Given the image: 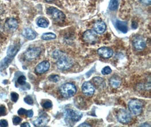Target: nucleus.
I'll return each instance as SVG.
<instances>
[{"label": "nucleus", "instance_id": "nucleus-4", "mask_svg": "<svg viewBox=\"0 0 151 127\" xmlns=\"http://www.w3.org/2000/svg\"><path fill=\"white\" fill-rule=\"evenodd\" d=\"M48 14L55 22H63L66 18L65 15L56 7H49L47 10Z\"/></svg>", "mask_w": 151, "mask_h": 127}, {"label": "nucleus", "instance_id": "nucleus-31", "mask_svg": "<svg viewBox=\"0 0 151 127\" xmlns=\"http://www.w3.org/2000/svg\"><path fill=\"white\" fill-rule=\"evenodd\" d=\"M21 121H22V119L18 116H15L13 119V124L15 126L18 125L21 122Z\"/></svg>", "mask_w": 151, "mask_h": 127}, {"label": "nucleus", "instance_id": "nucleus-21", "mask_svg": "<svg viewBox=\"0 0 151 127\" xmlns=\"http://www.w3.org/2000/svg\"><path fill=\"white\" fill-rule=\"evenodd\" d=\"M12 59L10 57H6L4 58L0 63V71L5 69L9 65L10 63L11 62Z\"/></svg>", "mask_w": 151, "mask_h": 127}, {"label": "nucleus", "instance_id": "nucleus-32", "mask_svg": "<svg viewBox=\"0 0 151 127\" xmlns=\"http://www.w3.org/2000/svg\"><path fill=\"white\" fill-rule=\"evenodd\" d=\"M6 110L4 106H0V116L6 115Z\"/></svg>", "mask_w": 151, "mask_h": 127}, {"label": "nucleus", "instance_id": "nucleus-15", "mask_svg": "<svg viewBox=\"0 0 151 127\" xmlns=\"http://www.w3.org/2000/svg\"><path fill=\"white\" fill-rule=\"evenodd\" d=\"M19 49H20V45L18 43L10 45L9 47L8 50L7 51V54L8 57H10L11 58H13L19 52Z\"/></svg>", "mask_w": 151, "mask_h": 127}, {"label": "nucleus", "instance_id": "nucleus-10", "mask_svg": "<svg viewBox=\"0 0 151 127\" xmlns=\"http://www.w3.org/2000/svg\"><path fill=\"white\" fill-rule=\"evenodd\" d=\"M82 91L85 95L92 96L94 94V86L90 82H85L82 85Z\"/></svg>", "mask_w": 151, "mask_h": 127}, {"label": "nucleus", "instance_id": "nucleus-25", "mask_svg": "<svg viewBox=\"0 0 151 127\" xmlns=\"http://www.w3.org/2000/svg\"><path fill=\"white\" fill-rule=\"evenodd\" d=\"M26 78L24 76H23V75L20 76L17 80L18 83L19 85H24L26 84Z\"/></svg>", "mask_w": 151, "mask_h": 127}, {"label": "nucleus", "instance_id": "nucleus-5", "mask_svg": "<svg viewBox=\"0 0 151 127\" xmlns=\"http://www.w3.org/2000/svg\"><path fill=\"white\" fill-rule=\"evenodd\" d=\"M63 115L66 119L74 122L79 121L82 117V114L81 112L71 109H66L65 110Z\"/></svg>", "mask_w": 151, "mask_h": 127}, {"label": "nucleus", "instance_id": "nucleus-38", "mask_svg": "<svg viewBox=\"0 0 151 127\" xmlns=\"http://www.w3.org/2000/svg\"><path fill=\"white\" fill-rule=\"evenodd\" d=\"M132 28L136 29V28H137V27H138V24H137V23H136L135 22H133L132 23Z\"/></svg>", "mask_w": 151, "mask_h": 127}, {"label": "nucleus", "instance_id": "nucleus-30", "mask_svg": "<svg viewBox=\"0 0 151 127\" xmlns=\"http://www.w3.org/2000/svg\"><path fill=\"white\" fill-rule=\"evenodd\" d=\"M42 106L44 109H51L52 107V103L49 101H46L43 103Z\"/></svg>", "mask_w": 151, "mask_h": 127}, {"label": "nucleus", "instance_id": "nucleus-28", "mask_svg": "<svg viewBox=\"0 0 151 127\" xmlns=\"http://www.w3.org/2000/svg\"><path fill=\"white\" fill-rule=\"evenodd\" d=\"M49 80L51 81L54 82V83H57V81L59 80V77L58 75H51L49 77Z\"/></svg>", "mask_w": 151, "mask_h": 127}, {"label": "nucleus", "instance_id": "nucleus-36", "mask_svg": "<svg viewBox=\"0 0 151 127\" xmlns=\"http://www.w3.org/2000/svg\"><path fill=\"white\" fill-rule=\"evenodd\" d=\"M140 2L145 5H151V0H140Z\"/></svg>", "mask_w": 151, "mask_h": 127}, {"label": "nucleus", "instance_id": "nucleus-6", "mask_svg": "<svg viewBox=\"0 0 151 127\" xmlns=\"http://www.w3.org/2000/svg\"><path fill=\"white\" fill-rule=\"evenodd\" d=\"M83 38L86 43L90 45H94L98 40V36L94 30H89L84 32L83 35Z\"/></svg>", "mask_w": 151, "mask_h": 127}, {"label": "nucleus", "instance_id": "nucleus-23", "mask_svg": "<svg viewBox=\"0 0 151 127\" xmlns=\"http://www.w3.org/2000/svg\"><path fill=\"white\" fill-rule=\"evenodd\" d=\"M38 26L41 28H47L49 25L48 21L45 18H40L37 22Z\"/></svg>", "mask_w": 151, "mask_h": 127}, {"label": "nucleus", "instance_id": "nucleus-18", "mask_svg": "<svg viewBox=\"0 0 151 127\" xmlns=\"http://www.w3.org/2000/svg\"><path fill=\"white\" fill-rule=\"evenodd\" d=\"M93 81L97 88L99 89H103L106 86L104 80L100 77H94L93 79Z\"/></svg>", "mask_w": 151, "mask_h": 127}, {"label": "nucleus", "instance_id": "nucleus-22", "mask_svg": "<svg viewBox=\"0 0 151 127\" xmlns=\"http://www.w3.org/2000/svg\"><path fill=\"white\" fill-rule=\"evenodd\" d=\"M56 38V35L55 34L51 32L45 33L41 36V38L44 40H51L55 39Z\"/></svg>", "mask_w": 151, "mask_h": 127}, {"label": "nucleus", "instance_id": "nucleus-12", "mask_svg": "<svg viewBox=\"0 0 151 127\" xmlns=\"http://www.w3.org/2000/svg\"><path fill=\"white\" fill-rule=\"evenodd\" d=\"M97 53L100 56L104 58H109L112 56L113 50L108 47H102L98 49Z\"/></svg>", "mask_w": 151, "mask_h": 127}, {"label": "nucleus", "instance_id": "nucleus-16", "mask_svg": "<svg viewBox=\"0 0 151 127\" xmlns=\"http://www.w3.org/2000/svg\"><path fill=\"white\" fill-rule=\"evenodd\" d=\"M5 26L8 29L13 31L17 29L18 27V23L16 19L9 18L6 21Z\"/></svg>", "mask_w": 151, "mask_h": 127}, {"label": "nucleus", "instance_id": "nucleus-33", "mask_svg": "<svg viewBox=\"0 0 151 127\" xmlns=\"http://www.w3.org/2000/svg\"><path fill=\"white\" fill-rule=\"evenodd\" d=\"M0 126L2 127H7L8 126V123L7 120L5 119H2L0 120Z\"/></svg>", "mask_w": 151, "mask_h": 127}, {"label": "nucleus", "instance_id": "nucleus-11", "mask_svg": "<svg viewBox=\"0 0 151 127\" xmlns=\"http://www.w3.org/2000/svg\"><path fill=\"white\" fill-rule=\"evenodd\" d=\"M50 67V63L48 61L45 60L39 63L35 68V72L38 74H42L48 71Z\"/></svg>", "mask_w": 151, "mask_h": 127}, {"label": "nucleus", "instance_id": "nucleus-41", "mask_svg": "<svg viewBox=\"0 0 151 127\" xmlns=\"http://www.w3.org/2000/svg\"><path fill=\"white\" fill-rule=\"evenodd\" d=\"M2 27H1V26L0 25V32L2 31Z\"/></svg>", "mask_w": 151, "mask_h": 127}, {"label": "nucleus", "instance_id": "nucleus-26", "mask_svg": "<svg viewBox=\"0 0 151 127\" xmlns=\"http://www.w3.org/2000/svg\"><path fill=\"white\" fill-rule=\"evenodd\" d=\"M24 102H25L26 103H27V104H28V105H33V103H34V100H33L32 98L30 95H27V96H26V97L24 98Z\"/></svg>", "mask_w": 151, "mask_h": 127}, {"label": "nucleus", "instance_id": "nucleus-13", "mask_svg": "<svg viewBox=\"0 0 151 127\" xmlns=\"http://www.w3.org/2000/svg\"><path fill=\"white\" fill-rule=\"evenodd\" d=\"M106 24L101 20L97 21L94 24V31L98 34H103L106 30Z\"/></svg>", "mask_w": 151, "mask_h": 127}, {"label": "nucleus", "instance_id": "nucleus-40", "mask_svg": "<svg viewBox=\"0 0 151 127\" xmlns=\"http://www.w3.org/2000/svg\"><path fill=\"white\" fill-rule=\"evenodd\" d=\"M46 1H48V2H52V1H53V0H45Z\"/></svg>", "mask_w": 151, "mask_h": 127}, {"label": "nucleus", "instance_id": "nucleus-3", "mask_svg": "<svg viewBox=\"0 0 151 127\" xmlns=\"http://www.w3.org/2000/svg\"><path fill=\"white\" fill-rule=\"evenodd\" d=\"M128 107L131 114L135 116H138L142 112L143 104L139 99H131L129 102Z\"/></svg>", "mask_w": 151, "mask_h": 127}, {"label": "nucleus", "instance_id": "nucleus-1", "mask_svg": "<svg viewBox=\"0 0 151 127\" xmlns=\"http://www.w3.org/2000/svg\"><path fill=\"white\" fill-rule=\"evenodd\" d=\"M52 56L53 58L57 60L56 65L59 70H67L71 69L74 65L72 59L59 50H56L53 53Z\"/></svg>", "mask_w": 151, "mask_h": 127}, {"label": "nucleus", "instance_id": "nucleus-37", "mask_svg": "<svg viewBox=\"0 0 151 127\" xmlns=\"http://www.w3.org/2000/svg\"><path fill=\"white\" fill-rule=\"evenodd\" d=\"M79 127H91V125L89 124H87V123H82L81 124H80L79 126Z\"/></svg>", "mask_w": 151, "mask_h": 127}, {"label": "nucleus", "instance_id": "nucleus-17", "mask_svg": "<svg viewBox=\"0 0 151 127\" xmlns=\"http://www.w3.org/2000/svg\"><path fill=\"white\" fill-rule=\"evenodd\" d=\"M23 36L28 40H34L36 37L35 32L30 28H26L23 30L22 32Z\"/></svg>", "mask_w": 151, "mask_h": 127}, {"label": "nucleus", "instance_id": "nucleus-2", "mask_svg": "<svg viewBox=\"0 0 151 127\" xmlns=\"http://www.w3.org/2000/svg\"><path fill=\"white\" fill-rule=\"evenodd\" d=\"M76 92V88L74 84L70 83L64 84L60 88V93L65 98H71Z\"/></svg>", "mask_w": 151, "mask_h": 127}, {"label": "nucleus", "instance_id": "nucleus-27", "mask_svg": "<svg viewBox=\"0 0 151 127\" xmlns=\"http://www.w3.org/2000/svg\"><path fill=\"white\" fill-rule=\"evenodd\" d=\"M112 73V70L109 67V66H107L105 67L104 68H103V69L101 71V73L104 75H109L111 73Z\"/></svg>", "mask_w": 151, "mask_h": 127}, {"label": "nucleus", "instance_id": "nucleus-34", "mask_svg": "<svg viewBox=\"0 0 151 127\" xmlns=\"http://www.w3.org/2000/svg\"><path fill=\"white\" fill-rule=\"evenodd\" d=\"M26 114H27V117L32 118L34 115V111L32 110H29L26 111Z\"/></svg>", "mask_w": 151, "mask_h": 127}, {"label": "nucleus", "instance_id": "nucleus-39", "mask_svg": "<svg viewBox=\"0 0 151 127\" xmlns=\"http://www.w3.org/2000/svg\"><path fill=\"white\" fill-rule=\"evenodd\" d=\"M20 127H30V124H29V123H23L22 124H21V126H20Z\"/></svg>", "mask_w": 151, "mask_h": 127}, {"label": "nucleus", "instance_id": "nucleus-35", "mask_svg": "<svg viewBox=\"0 0 151 127\" xmlns=\"http://www.w3.org/2000/svg\"><path fill=\"white\" fill-rule=\"evenodd\" d=\"M26 110L23 108H20L19 110L18 111V114H19V115H24V114H26Z\"/></svg>", "mask_w": 151, "mask_h": 127}, {"label": "nucleus", "instance_id": "nucleus-29", "mask_svg": "<svg viewBox=\"0 0 151 127\" xmlns=\"http://www.w3.org/2000/svg\"><path fill=\"white\" fill-rule=\"evenodd\" d=\"M18 98H19V95L17 93L12 92L11 93V99L13 102H16L18 101Z\"/></svg>", "mask_w": 151, "mask_h": 127}, {"label": "nucleus", "instance_id": "nucleus-24", "mask_svg": "<svg viewBox=\"0 0 151 127\" xmlns=\"http://www.w3.org/2000/svg\"><path fill=\"white\" fill-rule=\"evenodd\" d=\"M118 0H111L109 2V8L112 11H115L116 10L118 7Z\"/></svg>", "mask_w": 151, "mask_h": 127}, {"label": "nucleus", "instance_id": "nucleus-9", "mask_svg": "<svg viewBox=\"0 0 151 127\" xmlns=\"http://www.w3.org/2000/svg\"><path fill=\"white\" fill-rule=\"evenodd\" d=\"M133 45L136 50L141 51L146 47V42L143 37L136 36L133 40Z\"/></svg>", "mask_w": 151, "mask_h": 127}, {"label": "nucleus", "instance_id": "nucleus-14", "mask_svg": "<svg viewBox=\"0 0 151 127\" xmlns=\"http://www.w3.org/2000/svg\"><path fill=\"white\" fill-rule=\"evenodd\" d=\"M48 122V118L47 116L41 115L34 121L33 124L36 127H44Z\"/></svg>", "mask_w": 151, "mask_h": 127}, {"label": "nucleus", "instance_id": "nucleus-8", "mask_svg": "<svg viewBox=\"0 0 151 127\" xmlns=\"http://www.w3.org/2000/svg\"><path fill=\"white\" fill-rule=\"evenodd\" d=\"M41 53V50L38 48H31L28 49L24 53V58L26 60L31 61L36 59Z\"/></svg>", "mask_w": 151, "mask_h": 127}, {"label": "nucleus", "instance_id": "nucleus-20", "mask_svg": "<svg viewBox=\"0 0 151 127\" xmlns=\"http://www.w3.org/2000/svg\"><path fill=\"white\" fill-rule=\"evenodd\" d=\"M122 83V80L119 76H114L110 80V84L114 88L119 87Z\"/></svg>", "mask_w": 151, "mask_h": 127}, {"label": "nucleus", "instance_id": "nucleus-7", "mask_svg": "<svg viewBox=\"0 0 151 127\" xmlns=\"http://www.w3.org/2000/svg\"><path fill=\"white\" fill-rule=\"evenodd\" d=\"M118 120L123 124L129 123L132 119V116L130 112L125 109H121L117 114Z\"/></svg>", "mask_w": 151, "mask_h": 127}, {"label": "nucleus", "instance_id": "nucleus-19", "mask_svg": "<svg viewBox=\"0 0 151 127\" xmlns=\"http://www.w3.org/2000/svg\"><path fill=\"white\" fill-rule=\"evenodd\" d=\"M115 26L118 30H119V31L122 32L123 34H126L128 31L127 24L123 22L120 20H117Z\"/></svg>", "mask_w": 151, "mask_h": 127}]
</instances>
